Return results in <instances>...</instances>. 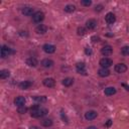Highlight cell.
<instances>
[{
    "mask_svg": "<svg viewBox=\"0 0 129 129\" xmlns=\"http://www.w3.org/2000/svg\"><path fill=\"white\" fill-rule=\"evenodd\" d=\"M47 113H48V110H47L46 108L39 107V106H33V107L31 108L30 115H31V117H33V118H40V117L45 116Z\"/></svg>",
    "mask_w": 129,
    "mask_h": 129,
    "instance_id": "6da1fadb",
    "label": "cell"
},
{
    "mask_svg": "<svg viewBox=\"0 0 129 129\" xmlns=\"http://www.w3.org/2000/svg\"><path fill=\"white\" fill-rule=\"evenodd\" d=\"M11 53H14V50H12L10 47H8L7 45H2L1 46V57L2 58H5L6 56H8Z\"/></svg>",
    "mask_w": 129,
    "mask_h": 129,
    "instance_id": "7a4b0ae2",
    "label": "cell"
},
{
    "mask_svg": "<svg viewBox=\"0 0 129 129\" xmlns=\"http://www.w3.org/2000/svg\"><path fill=\"white\" fill-rule=\"evenodd\" d=\"M43 19H44V13L41 11H37L32 15V20L35 23H40Z\"/></svg>",
    "mask_w": 129,
    "mask_h": 129,
    "instance_id": "3957f363",
    "label": "cell"
},
{
    "mask_svg": "<svg viewBox=\"0 0 129 129\" xmlns=\"http://www.w3.org/2000/svg\"><path fill=\"white\" fill-rule=\"evenodd\" d=\"M113 64V61L111 58H108V57H103L100 59V66L104 69H108L109 67H111Z\"/></svg>",
    "mask_w": 129,
    "mask_h": 129,
    "instance_id": "277c9868",
    "label": "cell"
},
{
    "mask_svg": "<svg viewBox=\"0 0 129 129\" xmlns=\"http://www.w3.org/2000/svg\"><path fill=\"white\" fill-rule=\"evenodd\" d=\"M76 69H77V72H78L79 74H82V75H84V76L87 75L85 62H78V63L76 64Z\"/></svg>",
    "mask_w": 129,
    "mask_h": 129,
    "instance_id": "5b68a950",
    "label": "cell"
},
{
    "mask_svg": "<svg viewBox=\"0 0 129 129\" xmlns=\"http://www.w3.org/2000/svg\"><path fill=\"white\" fill-rule=\"evenodd\" d=\"M101 52H102L103 55L108 56V55H111V54H112V52H113V48H112L111 45H105V46L102 47Z\"/></svg>",
    "mask_w": 129,
    "mask_h": 129,
    "instance_id": "8992f818",
    "label": "cell"
},
{
    "mask_svg": "<svg viewBox=\"0 0 129 129\" xmlns=\"http://www.w3.org/2000/svg\"><path fill=\"white\" fill-rule=\"evenodd\" d=\"M105 21L108 23V24H113L115 21H116V17L115 15L112 13V12H108L105 16Z\"/></svg>",
    "mask_w": 129,
    "mask_h": 129,
    "instance_id": "52a82bcc",
    "label": "cell"
},
{
    "mask_svg": "<svg viewBox=\"0 0 129 129\" xmlns=\"http://www.w3.org/2000/svg\"><path fill=\"white\" fill-rule=\"evenodd\" d=\"M43 50L46 52V53H53L55 51V46L52 45V44H48V43H45L43 46H42Z\"/></svg>",
    "mask_w": 129,
    "mask_h": 129,
    "instance_id": "ba28073f",
    "label": "cell"
},
{
    "mask_svg": "<svg viewBox=\"0 0 129 129\" xmlns=\"http://www.w3.org/2000/svg\"><path fill=\"white\" fill-rule=\"evenodd\" d=\"M114 69H115V71H116L117 73H119V74H123V73H125V72L127 71V67H126V64H124V63H117Z\"/></svg>",
    "mask_w": 129,
    "mask_h": 129,
    "instance_id": "9c48e42d",
    "label": "cell"
},
{
    "mask_svg": "<svg viewBox=\"0 0 129 129\" xmlns=\"http://www.w3.org/2000/svg\"><path fill=\"white\" fill-rule=\"evenodd\" d=\"M43 85L47 88H52L55 85V81L52 78H46V79L43 80Z\"/></svg>",
    "mask_w": 129,
    "mask_h": 129,
    "instance_id": "30bf717a",
    "label": "cell"
},
{
    "mask_svg": "<svg viewBox=\"0 0 129 129\" xmlns=\"http://www.w3.org/2000/svg\"><path fill=\"white\" fill-rule=\"evenodd\" d=\"M31 86H32V82H30V81H23V82L19 83V85H18L19 89H21V90H27Z\"/></svg>",
    "mask_w": 129,
    "mask_h": 129,
    "instance_id": "8fae6325",
    "label": "cell"
},
{
    "mask_svg": "<svg viewBox=\"0 0 129 129\" xmlns=\"http://www.w3.org/2000/svg\"><path fill=\"white\" fill-rule=\"evenodd\" d=\"M97 26V21L95 19H89L87 22H86V27L89 29V30H92V29H95Z\"/></svg>",
    "mask_w": 129,
    "mask_h": 129,
    "instance_id": "7c38bea8",
    "label": "cell"
},
{
    "mask_svg": "<svg viewBox=\"0 0 129 129\" xmlns=\"http://www.w3.org/2000/svg\"><path fill=\"white\" fill-rule=\"evenodd\" d=\"M46 31H47V27L45 25H43V24H39L35 28V32L37 34H44Z\"/></svg>",
    "mask_w": 129,
    "mask_h": 129,
    "instance_id": "4fadbf2b",
    "label": "cell"
},
{
    "mask_svg": "<svg viewBox=\"0 0 129 129\" xmlns=\"http://www.w3.org/2000/svg\"><path fill=\"white\" fill-rule=\"evenodd\" d=\"M40 64H41L43 68H51V67L54 64V62H53V60H51V59H49V58H44V59L41 60Z\"/></svg>",
    "mask_w": 129,
    "mask_h": 129,
    "instance_id": "5bb4252c",
    "label": "cell"
},
{
    "mask_svg": "<svg viewBox=\"0 0 129 129\" xmlns=\"http://www.w3.org/2000/svg\"><path fill=\"white\" fill-rule=\"evenodd\" d=\"M35 12H34V10H33V8L32 7H23V9H22V14H24L25 16H31V15H33Z\"/></svg>",
    "mask_w": 129,
    "mask_h": 129,
    "instance_id": "9a60e30c",
    "label": "cell"
},
{
    "mask_svg": "<svg viewBox=\"0 0 129 129\" xmlns=\"http://www.w3.org/2000/svg\"><path fill=\"white\" fill-rule=\"evenodd\" d=\"M96 117H97V112H96V111H93V110L88 111V112H86V114H85V118H86L87 120H94Z\"/></svg>",
    "mask_w": 129,
    "mask_h": 129,
    "instance_id": "2e32d148",
    "label": "cell"
},
{
    "mask_svg": "<svg viewBox=\"0 0 129 129\" xmlns=\"http://www.w3.org/2000/svg\"><path fill=\"white\" fill-rule=\"evenodd\" d=\"M25 101H26V100H25L24 97L19 96V97H16V98H15V100H14V104L17 105L18 107H20V106H24Z\"/></svg>",
    "mask_w": 129,
    "mask_h": 129,
    "instance_id": "e0dca14e",
    "label": "cell"
},
{
    "mask_svg": "<svg viewBox=\"0 0 129 129\" xmlns=\"http://www.w3.org/2000/svg\"><path fill=\"white\" fill-rule=\"evenodd\" d=\"M26 64L29 66V67L34 68V67H36L38 64V61H37V59L35 57H28L26 59Z\"/></svg>",
    "mask_w": 129,
    "mask_h": 129,
    "instance_id": "ac0fdd59",
    "label": "cell"
},
{
    "mask_svg": "<svg viewBox=\"0 0 129 129\" xmlns=\"http://www.w3.org/2000/svg\"><path fill=\"white\" fill-rule=\"evenodd\" d=\"M98 75L102 78H105V77H108L110 75V71L108 69H104V68H101L99 71H98Z\"/></svg>",
    "mask_w": 129,
    "mask_h": 129,
    "instance_id": "d6986e66",
    "label": "cell"
},
{
    "mask_svg": "<svg viewBox=\"0 0 129 129\" xmlns=\"http://www.w3.org/2000/svg\"><path fill=\"white\" fill-rule=\"evenodd\" d=\"M104 93H105V95H107V96H112V95L116 94V89H115L114 87H108V88L105 89Z\"/></svg>",
    "mask_w": 129,
    "mask_h": 129,
    "instance_id": "ffe728a7",
    "label": "cell"
},
{
    "mask_svg": "<svg viewBox=\"0 0 129 129\" xmlns=\"http://www.w3.org/2000/svg\"><path fill=\"white\" fill-rule=\"evenodd\" d=\"M9 76H10V72L8 70H1L0 71V79L1 80L7 79Z\"/></svg>",
    "mask_w": 129,
    "mask_h": 129,
    "instance_id": "44dd1931",
    "label": "cell"
},
{
    "mask_svg": "<svg viewBox=\"0 0 129 129\" xmlns=\"http://www.w3.org/2000/svg\"><path fill=\"white\" fill-rule=\"evenodd\" d=\"M73 84H74V79H72V78H66L62 80V85L64 87H70Z\"/></svg>",
    "mask_w": 129,
    "mask_h": 129,
    "instance_id": "7402d4cb",
    "label": "cell"
},
{
    "mask_svg": "<svg viewBox=\"0 0 129 129\" xmlns=\"http://www.w3.org/2000/svg\"><path fill=\"white\" fill-rule=\"evenodd\" d=\"M32 99H33V101H35L37 103H44V102H46V97L45 96H34V97H32Z\"/></svg>",
    "mask_w": 129,
    "mask_h": 129,
    "instance_id": "603a6c76",
    "label": "cell"
},
{
    "mask_svg": "<svg viewBox=\"0 0 129 129\" xmlns=\"http://www.w3.org/2000/svg\"><path fill=\"white\" fill-rule=\"evenodd\" d=\"M75 9H76V7H75V5H73V4H68V5L64 7V11L68 12V13H72V12H74Z\"/></svg>",
    "mask_w": 129,
    "mask_h": 129,
    "instance_id": "cb8c5ba5",
    "label": "cell"
},
{
    "mask_svg": "<svg viewBox=\"0 0 129 129\" xmlns=\"http://www.w3.org/2000/svg\"><path fill=\"white\" fill-rule=\"evenodd\" d=\"M41 125L44 127H49L52 125V121H51V119H43L41 121Z\"/></svg>",
    "mask_w": 129,
    "mask_h": 129,
    "instance_id": "d4e9b609",
    "label": "cell"
},
{
    "mask_svg": "<svg viewBox=\"0 0 129 129\" xmlns=\"http://www.w3.org/2000/svg\"><path fill=\"white\" fill-rule=\"evenodd\" d=\"M77 32H78L79 35H85L86 32H87V29H86L85 27H83V26H80V27H78Z\"/></svg>",
    "mask_w": 129,
    "mask_h": 129,
    "instance_id": "484cf974",
    "label": "cell"
},
{
    "mask_svg": "<svg viewBox=\"0 0 129 129\" xmlns=\"http://www.w3.org/2000/svg\"><path fill=\"white\" fill-rule=\"evenodd\" d=\"M121 52L124 55H129V46H123L121 48Z\"/></svg>",
    "mask_w": 129,
    "mask_h": 129,
    "instance_id": "4316f807",
    "label": "cell"
},
{
    "mask_svg": "<svg viewBox=\"0 0 129 129\" xmlns=\"http://www.w3.org/2000/svg\"><path fill=\"white\" fill-rule=\"evenodd\" d=\"M17 111H18V113H20V114H24V113H26L27 108H26L25 106H20V107H18Z\"/></svg>",
    "mask_w": 129,
    "mask_h": 129,
    "instance_id": "83f0119b",
    "label": "cell"
},
{
    "mask_svg": "<svg viewBox=\"0 0 129 129\" xmlns=\"http://www.w3.org/2000/svg\"><path fill=\"white\" fill-rule=\"evenodd\" d=\"M81 4L84 5V6H90L92 4V1L91 0H82L81 1Z\"/></svg>",
    "mask_w": 129,
    "mask_h": 129,
    "instance_id": "f1b7e54d",
    "label": "cell"
},
{
    "mask_svg": "<svg viewBox=\"0 0 129 129\" xmlns=\"http://www.w3.org/2000/svg\"><path fill=\"white\" fill-rule=\"evenodd\" d=\"M92 52H93V51H92V48H91V47L87 46V47L85 48V53H86L87 55H91V54H92Z\"/></svg>",
    "mask_w": 129,
    "mask_h": 129,
    "instance_id": "f546056e",
    "label": "cell"
},
{
    "mask_svg": "<svg viewBox=\"0 0 129 129\" xmlns=\"http://www.w3.org/2000/svg\"><path fill=\"white\" fill-rule=\"evenodd\" d=\"M103 10V5H101V4H99V5H97L96 7H95V11L96 12H100V11H102Z\"/></svg>",
    "mask_w": 129,
    "mask_h": 129,
    "instance_id": "4dcf8cb0",
    "label": "cell"
},
{
    "mask_svg": "<svg viewBox=\"0 0 129 129\" xmlns=\"http://www.w3.org/2000/svg\"><path fill=\"white\" fill-rule=\"evenodd\" d=\"M60 115H61V119L63 120V122H66V123H68V122H69V120H68V118H67V116H66V114L63 113V111H61V113H60Z\"/></svg>",
    "mask_w": 129,
    "mask_h": 129,
    "instance_id": "1f68e13d",
    "label": "cell"
},
{
    "mask_svg": "<svg viewBox=\"0 0 129 129\" xmlns=\"http://www.w3.org/2000/svg\"><path fill=\"white\" fill-rule=\"evenodd\" d=\"M91 39H92L93 42H98V41L100 40V37H98V36H93Z\"/></svg>",
    "mask_w": 129,
    "mask_h": 129,
    "instance_id": "d6a6232c",
    "label": "cell"
},
{
    "mask_svg": "<svg viewBox=\"0 0 129 129\" xmlns=\"http://www.w3.org/2000/svg\"><path fill=\"white\" fill-rule=\"evenodd\" d=\"M111 123H112V121H111V120H108V122H107V124H106V126H107V127H109V126L111 125Z\"/></svg>",
    "mask_w": 129,
    "mask_h": 129,
    "instance_id": "836d02e7",
    "label": "cell"
},
{
    "mask_svg": "<svg viewBox=\"0 0 129 129\" xmlns=\"http://www.w3.org/2000/svg\"><path fill=\"white\" fill-rule=\"evenodd\" d=\"M122 86H123V87H125L127 91H129V86H127V85H125V84H122Z\"/></svg>",
    "mask_w": 129,
    "mask_h": 129,
    "instance_id": "e575fe53",
    "label": "cell"
},
{
    "mask_svg": "<svg viewBox=\"0 0 129 129\" xmlns=\"http://www.w3.org/2000/svg\"><path fill=\"white\" fill-rule=\"evenodd\" d=\"M86 129H97V127H95V126H89V127L86 128Z\"/></svg>",
    "mask_w": 129,
    "mask_h": 129,
    "instance_id": "d590c367",
    "label": "cell"
},
{
    "mask_svg": "<svg viewBox=\"0 0 129 129\" xmlns=\"http://www.w3.org/2000/svg\"><path fill=\"white\" fill-rule=\"evenodd\" d=\"M30 129H38V128L35 127V126H32V127H30Z\"/></svg>",
    "mask_w": 129,
    "mask_h": 129,
    "instance_id": "8d00e7d4",
    "label": "cell"
}]
</instances>
